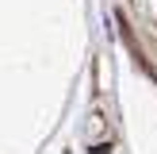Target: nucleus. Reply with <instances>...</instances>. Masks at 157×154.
<instances>
[]
</instances>
